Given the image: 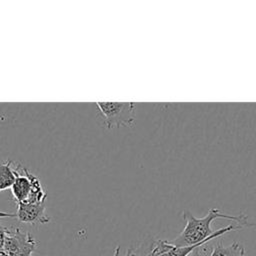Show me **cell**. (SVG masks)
<instances>
[{"instance_id": "6da1fadb", "label": "cell", "mask_w": 256, "mask_h": 256, "mask_svg": "<svg viewBox=\"0 0 256 256\" xmlns=\"http://www.w3.org/2000/svg\"><path fill=\"white\" fill-rule=\"evenodd\" d=\"M183 218L186 221L183 231L177 238L169 241L175 247L192 246L252 225L248 223L244 214L227 215L216 208H211L207 215L202 218H196L189 211H184Z\"/></svg>"}, {"instance_id": "7a4b0ae2", "label": "cell", "mask_w": 256, "mask_h": 256, "mask_svg": "<svg viewBox=\"0 0 256 256\" xmlns=\"http://www.w3.org/2000/svg\"><path fill=\"white\" fill-rule=\"evenodd\" d=\"M108 128L126 126L134 123L135 103L133 102H96Z\"/></svg>"}, {"instance_id": "3957f363", "label": "cell", "mask_w": 256, "mask_h": 256, "mask_svg": "<svg viewBox=\"0 0 256 256\" xmlns=\"http://www.w3.org/2000/svg\"><path fill=\"white\" fill-rule=\"evenodd\" d=\"M37 244L30 233H24L20 228H16L14 231H7L3 250L9 256H31Z\"/></svg>"}, {"instance_id": "277c9868", "label": "cell", "mask_w": 256, "mask_h": 256, "mask_svg": "<svg viewBox=\"0 0 256 256\" xmlns=\"http://www.w3.org/2000/svg\"><path fill=\"white\" fill-rule=\"evenodd\" d=\"M16 218L22 223L28 224H45L50 221V218L45 212V202L40 204L18 203L15 213L0 212V218Z\"/></svg>"}, {"instance_id": "5b68a950", "label": "cell", "mask_w": 256, "mask_h": 256, "mask_svg": "<svg viewBox=\"0 0 256 256\" xmlns=\"http://www.w3.org/2000/svg\"><path fill=\"white\" fill-rule=\"evenodd\" d=\"M14 170L16 177L11 187V193L16 204L25 203L31 190V180L29 176L30 171L22 167L19 163L15 164Z\"/></svg>"}, {"instance_id": "8992f818", "label": "cell", "mask_w": 256, "mask_h": 256, "mask_svg": "<svg viewBox=\"0 0 256 256\" xmlns=\"http://www.w3.org/2000/svg\"><path fill=\"white\" fill-rule=\"evenodd\" d=\"M210 240H206L199 244L185 247H175L169 241L158 240L154 243L150 256H188L194 249L208 243Z\"/></svg>"}, {"instance_id": "52a82bcc", "label": "cell", "mask_w": 256, "mask_h": 256, "mask_svg": "<svg viewBox=\"0 0 256 256\" xmlns=\"http://www.w3.org/2000/svg\"><path fill=\"white\" fill-rule=\"evenodd\" d=\"M30 180H31V190L28 196V199L25 203L29 204H40L44 203L47 197V193L43 185L41 184L38 177L33 175L31 172L29 173Z\"/></svg>"}, {"instance_id": "ba28073f", "label": "cell", "mask_w": 256, "mask_h": 256, "mask_svg": "<svg viewBox=\"0 0 256 256\" xmlns=\"http://www.w3.org/2000/svg\"><path fill=\"white\" fill-rule=\"evenodd\" d=\"M15 170L11 160H6L0 163V191L11 189L15 181Z\"/></svg>"}, {"instance_id": "9c48e42d", "label": "cell", "mask_w": 256, "mask_h": 256, "mask_svg": "<svg viewBox=\"0 0 256 256\" xmlns=\"http://www.w3.org/2000/svg\"><path fill=\"white\" fill-rule=\"evenodd\" d=\"M245 249L237 242L224 247L222 245L216 246L210 256H244Z\"/></svg>"}, {"instance_id": "30bf717a", "label": "cell", "mask_w": 256, "mask_h": 256, "mask_svg": "<svg viewBox=\"0 0 256 256\" xmlns=\"http://www.w3.org/2000/svg\"><path fill=\"white\" fill-rule=\"evenodd\" d=\"M7 231H8L7 228L2 227V226L0 225V250H3L4 242H5V237H6Z\"/></svg>"}, {"instance_id": "8fae6325", "label": "cell", "mask_w": 256, "mask_h": 256, "mask_svg": "<svg viewBox=\"0 0 256 256\" xmlns=\"http://www.w3.org/2000/svg\"><path fill=\"white\" fill-rule=\"evenodd\" d=\"M0 256H9L4 250H0Z\"/></svg>"}]
</instances>
